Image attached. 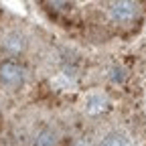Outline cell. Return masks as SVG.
<instances>
[{"instance_id":"6da1fadb","label":"cell","mask_w":146,"mask_h":146,"mask_svg":"<svg viewBox=\"0 0 146 146\" xmlns=\"http://www.w3.org/2000/svg\"><path fill=\"white\" fill-rule=\"evenodd\" d=\"M108 16L118 25H128L138 16V4L128 2V0H118V2L108 4Z\"/></svg>"},{"instance_id":"7a4b0ae2","label":"cell","mask_w":146,"mask_h":146,"mask_svg":"<svg viewBox=\"0 0 146 146\" xmlns=\"http://www.w3.org/2000/svg\"><path fill=\"white\" fill-rule=\"evenodd\" d=\"M25 81V69L14 63V61H4L0 63V83L14 89Z\"/></svg>"},{"instance_id":"3957f363","label":"cell","mask_w":146,"mask_h":146,"mask_svg":"<svg viewBox=\"0 0 146 146\" xmlns=\"http://www.w3.org/2000/svg\"><path fill=\"white\" fill-rule=\"evenodd\" d=\"M110 98L106 94H91L85 102V110H87V114L89 116H102L106 114L108 110H110Z\"/></svg>"},{"instance_id":"277c9868","label":"cell","mask_w":146,"mask_h":146,"mask_svg":"<svg viewBox=\"0 0 146 146\" xmlns=\"http://www.w3.org/2000/svg\"><path fill=\"white\" fill-rule=\"evenodd\" d=\"M25 36L21 35V33H8V35H4V39H2V47H4V51H8V53H12V55H16V53H23L25 51Z\"/></svg>"},{"instance_id":"5b68a950","label":"cell","mask_w":146,"mask_h":146,"mask_svg":"<svg viewBox=\"0 0 146 146\" xmlns=\"http://www.w3.org/2000/svg\"><path fill=\"white\" fill-rule=\"evenodd\" d=\"M98 146H130V140H128L122 132H110L108 136H104L100 140Z\"/></svg>"},{"instance_id":"8992f818","label":"cell","mask_w":146,"mask_h":146,"mask_svg":"<svg viewBox=\"0 0 146 146\" xmlns=\"http://www.w3.org/2000/svg\"><path fill=\"white\" fill-rule=\"evenodd\" d=\"M55 144H57V132L53 128H45L35 138V146H55Z\"/></svg>"},{"instance_id":"52a82bcc","label":"cell","mask_w":146,"mask_h":146,"mask_svg":"<svg viewBox=\"0 0 146 146\" xmlns=\"http://www.w3.org/2000/svg\"><path fill=\"white\" fill-rule=\"evenodd\" d=\"M75 146H91V142H89V138H83V140H79Z\"/></svg>"}]
</instances>
